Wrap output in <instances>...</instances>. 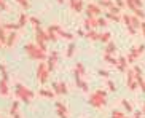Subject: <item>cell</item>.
Listing matches in <instances>:
<instances>
[{
	"label": "cell",
	"mask_w": 145,
	"mask_h": 118,
	"mask_svg": "<svg viewBox=\"0 0 145 118\" xmlns=\"http://www.w3.org/2000/svg\"><path fill=\"white\" fill-rule=\"evenodd\" d=\"M29 19H30V18L27 16L26 13H21V14H19V19H18V22H16L18 27H19V29H21V27H24V26L27 24V21H29Z\"/></svg>",
	"instance_id": "2e32d148"
},
{
	"label": "cell",
	"mask_w": 145,
	"mask_h": 118,
	"mask_svg": "<svg viewBox=\"0 0 145 118\" xmlns=\"http://www.w3.org/2000/svg\"><path fill=\"white\" fill-rule=\"evenodd\" d=\"M56 2H57V3H62V2H64V0H56Z\"/></svg>",
	"instance_id": "11a10c76"
},
{
	"label": "cell",
	"mask_w": 145,
	"mask_h": 118,
	"mask_svg": "<svg viewBox=\"0 0 145 118\" xmlns=\"http://www.w3.org/2000/svg\"><path fill=\"white\" fill-rule=\"evenodd\" d=\"M107 88H108V91H113V93H115L116 91V85L113 83L112 80H107Z\"/></svg>",
	"instance_id": "8d00e7d4"
},
{
	"label": "cell",
	"mask_w": 145,
	"mask_h": 118,
	"mask_svg": "<svg viewBox=\"0 0 145 118\" xmlns=\"http://www.w3.org/2000/svg\"><path fill=\"white\" fill-rule=\"evenodd\" d=\"M134 14H136L139 19H145V11H144L142 8H137L136 11H134Z\"/></svg>",
	"instance_id": "d590c367"
},
{
	"label": "cell",
	"mask_w": 145,
	"mask_h": 118,
	"mask_svg": "<svg viewBox=\"0 0 145 118\" xmlns=\"http://www.w3.org/2000/svg\"><path fill=\"white\" fill-rule=\"evenodd\" d=\"M18 109H19V101H14L13 104H11V109H10V115L14 117V115L18 113Z\"/></svg>",
	"instance_id": "83f0119b"
},
{
	"label": "cell",
	"mask_w": 145,
	"mask_h": 118,
	"mask_svg": "<svg viewBox=\"0 0 145 118\" xmlns=\"http://www.w3.org/2000/svg\"><path fill=\"white\" fill-rule=\"evenodd\" d=\"M99 16H102V8L97 3H88L86 18H99Z\"/></svg>",
	"instance_id": "8992f818"
},
{
	"label": "cell",
	"mask_w": 145,
	"mask_h": 118,
	"mask_svg": "<svg viewBox=\"0 0 145 118\" xmlns=\"http://www.w3.org/2000/svg\"><path fill=\"white\" fill-rule=\"evenodd\" d=\"M126 29H128V32H129V34H131V35H136V34H137V29H134L132 26H128Z\"/></svg>",
	"instance_id": "ee69618b"
},
{
	"label": "cell",
	"mask_w": 145,
	"mask_h": 118,
	"mask_svg": "<svg viewBox=\"0 0 145 118\" xmlns=\"http://www.w3.org/2000/svg\"><path fill=\"white\" fill-rule=\"evenodd\" d=\"M132 70H134V73H136V77L142 75V69L139 67V66H132Z\"/></svg>",
	"instance_id": "ab89813d"
},
{
	"label": "cell",
	"mask_w": 145,
	"mask_h": 118,
	"mask_svg": "<svg viewBox=\"0 0 145 118\" xmlns=\"http://www.w3.org/2000/svg\"><path fill=\"white\" fill-rule=\"evenodd\" d=\"M110 13H115V14H120V13H121V8H118L116 5H113V7L110 8Z\"/></svg>",
	"instance_id": "7bdbcfd3"
},
{
	"label": "cell",
	"mask_w": 145,
	"mask_h": 118,
	"mask_svg": "<svg viewBox=\"0 0 145 118\" xmlns=\"http://www.w3.org/2000/svg\"><path fill=\"white\" fill-rule=\"evenodd\" d=\"M107 97V91H104V89H97V91H94L93 94L89 96V106L96 107V109H101V107H104L107 104L105 101Z\"/></svg>",
	"instance_id": "7a4b0ae2"
},
{
	"label": "cell",
	"mask_w": 145,
	"mask_h": 118,
	"mask_svg": "<svg viewBox=\"0 0 145 118\" xmlns=\"http://www.w3.org/2000/svg\"><path fill=\"white\" fill-rule=\"evenodd\" d=\"M10 93V89H8V83H7V80H0V94H3V96H7V94Z\"/></svg>",
	"instance_id": "d6986e66"
},
{
	"label": "cell",
	"mask_w": 145,
	"mask_h": 118,
	"mask_svg": "<svg viewBox=\"0 0 145 118\" xmlns=\"http://www.w3.org/2000/svg\"><path fill=\"white\" fill-rule=\"evenodd\" d=\"M57 37H62V38H65V40H73V35L65 32V30H59V32H57Z\"/></svg>",
	"instance_id": "f546056e"
},
{
	"label": "cell",
	"mask_w": 145,
	"mask_h": 118,
	"mask_svg": "<svg viewBox=\"0 0 145 118\" xmlns=\"http://www.w3.org/2000/svg\"><path fill=\"white\" fill-rule=\"evenodd\" d=\"M128 59L124 58V56H120L118 58V64H116V69H118L120 72H126V69H128Z\"/></svg>",
	"instance_id": "5bb4252c"
},
{
	"label": "cell",
	"mask_w": 145,
	"mask_h": 118,
	"mask_svg": "<svg viewBox=\"0 0 145 118\" xmlns=\"http://www.w3.org/2000/svg\"><path fill=\"white\" fill-rule=\"evenodd\" d=\"M104 61L108 62V64H112V66H116V64H118V59L113 58L112 54H104Z\"/></svg>",
	"instance_id": "cb8c5ba5"
},
{
	"label": "cell",
	"mask_w": 145,
	"mask_h": 118,
	"mask_svg": "<svg viewBox=\"0 0 145 118\" xmlns=\"http://www.w3.org/2000/svg\"><path fill=\"white\" fill-rule=\"evenodd\" d=\"M115 3L118 8H123V7H126V3H124V0H115Z\"/></svg>",
	"instance_id": "f6af8a7d"
},
{
	"label": "cell",
	"mask_w": 145,
	"mask_h": 118,
	"mask_svg": "<svg viewBox=\"0 0 145 118\" xmlns=\"http://www.w3.org/2000/svg\"><path fill=\"white\" fill-rule=\"evenodd\" d=\"M35 75H37V80L40 81L42 85H45L50 78V70H48V66L46 62H40L39 67H37V72H35Z\"/></svg>",
	"instance_id": "277c9868"
},
{
	"label": "cell",
	"mask_w": 145,
	"mask_h": 118,
	"mask_svg": "<svg viewBox=\"0 0 145 118\" xmlns=\"http://www.w3.org/2000/svg\"><path fill=\"white\" fill-rule=\"evenodd\" d=\"M0 10H7V3H5V0H0Z\"/></svg>",
	"instance_id": "7dc6e473"
},
{
	"label": "cell",
	"mask_w": 145,
	"mask_h": 118,
	"mask_svg": "<svg viewBox=\"0 0 145 118\" xmlns=\"http://www.w3.org/2000/svg\"><path fill=\"white\" fill-rule=\"evenodd\" d=\"M57 58H59V53H57L56 50H53L51 53H50V58H48V61H46V66H48V70H50V72L54 69L56 62H57Z\"/></svg>",
	"instance_id": "52a82bcc"
},
{
	"label": "cell",
	"mask_w": 145,
	"mask_h": 118,
	"mask_svg": "<svg viewBox=\"0 0 145 118\" xmlns=\"http://www.w3.org/2000/svg\"><path fill=\"white\" fill-rule=\"evenodd\" d=\"M124 117H126V113L121 112V110H113L112 112V118H124Z\"/></svg>",
	"instance_id": "e575fe53"
},
{
	"label": "cell",
	"mask_w": 145,
	"mask_h": 118,
	"mask_svg": "<svg viewBox=\"0 0 145 118\" xmlns=\"http://www.w3.org/2000/svg\"><path fill=\"white\" fill-rule=\"evenodd\" d=\"M35 43H37V45H39L43 51H46V40H45V38H42L40 35H37V34H35Z\"/></svg>",
	"instance_id": "ffe728a7"
},
{
	"label": "cell",
	"mask_w": 145,
	"mask_h": 118,
	"mask_svg": "<svg viewBox=\"0 0 145 118\" xmlns=\"http://www.w3.org/2000/svg\"><path fill=\"white\" fill-rule=\"evenodd\" d=\"M124 118H128V117H124Z\"/></svg>",
	"instance_id": "6f0895ef"
},
{
	"label": "cell",
	"mask_w": 145,
	"mask_h": 118,
	"mask_svg": "<svg viewBox=\"0 0 145 118\" xmlns=\"http://www.w3.org/2000/svg\"><path fill=\"white\" fill-rule=\"evenodd\" d=\"M105 26H107V21H105V18L99 16V18H97V27H105Z\"/></svg>",
	"instance_id": "74e56055"
},
{
	"label": "cell",
	"mask_w": 145,
	"mask_h": 118,
	"mask_svg": "<svg viewBox=\"0 0 145 118\" xmlns=\"http://www.w3.org/2000/svg\"><path fill=\"white\" fill-rule=\"evenodd\" d=\"M110 37H112V34H110V32H104V34H101L99 40H101L102 43H108V42H112V40H110Z\"/></svg>",
	"instance_id": "4316f807"
},
{
	"label": "cell",
	"mask_w": 145,
	"mask_h": 118,
	"mask_svg": "<svg viewBox=\"0 0 145 118\" xmlns=\"http://www.w3.org/2000/svg\"><path fill=\"white\" fill-rule=\"evenodd\" d=\"M48 40H51V42H56V40H57V34H56L54 30H51L50 29V27H48Z\"/></svg>",
	"instance_id": "4dcf8cb0"
},
{
	"label": "cell",
	"mask_w": 145,
	"mask_h": 118,
	"mask_svg": "<svg viewBox=\"0 0 145 118\" xmlns=\"http://www.w3.org/2000/svg\"><path fill=\"white\" fill-rule=\"evenodd\" d=\"M129 19H131V26L134 27V29H140V26H142V21L139 19V18L136 16V14H132V16H129Z\"/></svg>",
	"instance_id": "ac0fdd59"
},
{
	"label": "cell",
	"mask_w": 145,
	"mask_h": 118,
	"mask_svg": "<svg viewBox=\"0 0 145 118\" xmlns=\"http://www.w3.org/2000/svg\"><path fill=\"white\" fill-rule=\"evenodd\" d=\"M24 50H26L27 56L30 59H37V61H45L46 59V51H43L37 43H32V42L26 43Z\"/></svg>",
	"instance_id": "6da1fadb"
},
{
	"label": "cell",
	"mask_w": 145,
	"mask_h": 118,
	"mask_svg": "<svg viewBox=\"0 0 145 118\" xmlns=\"http://www.w3.org/2000/svg\"><path fill=\"white\" fill-rule=\"evenodd\" d=\"M115 51H116V45L113 42H108L107 43V47H105V54H115Z\"/></svg>",
	"instance_id": "44dd1931"
},
{
	"label": "cell",
	"mask_w": 145,
	"mask_h": 118,
	"mask_svg": "<svg viewBox=\"0 0 145 118\" xmlns=\"http://www.w3.org/2000/svg\"><path fill=\"white\" fill-rule=\"evenodd\" d=\"M53 91H54L56 94H67V85L64 83V81H54L53 83Z\"/></svg>",
	"instance_id": "9c48e42d"
},
{
	"label": "cell",
	"mask_w": 145,
	"mask_h": 118,
	"mask_svg": "<svg viewBox=\"0 0 145 118\" xmlns=\"http://www.w3.org/2000/svg\"><path fill=\"white\" fill-rule=\"evenodd\" d=\"M56 113L59 115L61 118H69L67 117V109L62 102H56Z\"/></svg>",
	"instance_id": "4fadbf2b"
},
{
	"label": "cell",
	"mask_w": 145,
	"mask_h": 118,
	"mask_svg": "<svg viewBox=\"0 0 145 118\" xmlns=\"http://www.w3.org/2000/svg\"><path fill=\"white\" fill-rule=\"evenodd\" d=\"M39 94H40V96H43V97H48V99H53V97L56 96V93L53 91V89H45V88L40 89Z\"/></svg>",
	"instance_id": "e0dca14e"
},
{
	"label": "cell",
	"mask_w": 145,
	"mask_h": 118,
	"mask_svg": "<svg viewBox=\"0 0 145 118\" xmlns=\"http://www.w3.org/2000/svg\"><path fill=\"white\" fill-rule=\"evenodd\" d=\"M134 118H142V112H140V110H137L136 113H134Z\"/></svg>",
	"instance_id": "c3c4849f"
},
{
	"label": "cell",
	"mask_w": 145,
	"mask_h": 118,
	"mask_svg": "<svg viewBox=\"0 0 145 118\" xmlns=\"http://www.w3.org/2000/svg\"><path fill=\"white\" fill-rule=\"evenodd\" d=\"M16 37H18V34H16V30L14 32H10L8 34V37H7V45L5 47H8V48H11L14 45V42H16Z\"/></svg>",
	"instance_id": "9a60e30c"
},
{
	"label": "cell",
	"mask_w": 145,
	"mask_h": 118,
	"mask_svg": "<svg viewBox=\"0 0 145 118\" xmlns=\"http://www.w3.org/2000/svg\"><path fill=\"white\" fill-rule=\"evenodd\" d=\"M16 2H18V3H19V5H22V7H24V8H29V0H16Z\"/></svg>",
	"instance_id": "b9f144b4"
},
{
	"label": "cell",
	"mask_w": 145,
	"mask_h": 118,
	"mask_svg": "<svg viewBox=\"0 0 145 118\" xmlns=\"http://www.w3.org/2000/svg\"><path fill=\"white\" fill-rule=\"evenodd\" d=\"M99 7H101V8H108L110 10L112 7H113V2H110V0H99Z\"/></svg>",
	"instance_id": "484cf974"
},
{
	"label": "cell",
	"mask_w": 145,
	"mask_h": 118,
	"mask_svg": "<svg viewBox=\"0 0 145 118\" xmlns=\"http://www.w3.org/2000/svg\"><path fill=\"white\" fill-rule=\"evenodd\" d=\"M144 50H145V45H139V47H137V45H134V47L131 48V51H129V53H131L132 58H134V59L137 61V58H139V56H142Z\"/></svg>",
	"instance_id": "30bf717a"
},
{
	"label": "cell",
	"mask_w": 145,
	"mask_h": 118,
	"mask_svg": "<svg viewBox=\"0 0 145 118\" xmlns=\"http://www.w3.org/2000/svg\"><path fill=\"white\" fill-rule=\"evenodd\" d=\"M142 113H145V101H144V107H142Z\"/></svg>",
	"instance_id": "f5cc1de1"
},
{
	"label": "cell",
	"mask_w": 145,
	"mask_h": 118,
	"mask_svg": "<svg viewBox=\"0 0 145 118\" xmlns=\"http://www.w3.org/2000/svg\"><path fill=\"white\" fill-rule=\"evenodd\" d=\"M73 51H75V43L70 42V43H69V47H67V58H72Z\"/></svg>",
	"instance_id": "1f68e13d"
},
{
	"label": "cell",
	"mask_w": 145,
	"mask_h": 118,
	"mask_svg": "<svg viewBox=\"0 0 145 118\" xmlns=\"http://www.w3.org/2000/svg\"><path fill=\"white\" fill-rule=\"evenodd\" d=\"M73 70L78 72V73L83 77V75H85V66H83V62H77V64H75V69H73Z\"/></svg>",
	"instance_id": "f1b7e54d"
},
{
	"label": "cell",
	"mask_w": 145,
	"mask_h": 118,
	"mask_svg": "<svg viewBox=\"0 0 145 118\" xmlns=\"http://www.w3.org/2000/svg\"><path fill=\"white\" fill-rule=\"evenodd\" d=\"M110 2H112V0H110Z\"/></svg>",
	"instance_id": "680465c9"
},
{
	"label": "cell",
	"mask_w": 145,
	"mask_h": 118,
	"mask_svg": "<svg viewBox=\"0 0 145 118\" xmlns=\"http://www.w3.org/2000/svg\"><path fill=\"white\" fill-rule=\"evenodd\" d=\"M0 70H2V75H3V73H7V67H5L3 64H0Z\"/></svg>",
	"instance_id": "681fc988"
},
{
	"label": "cell",
	"mask_w": 145,
	"mask_h": 118,
	"mask_svg": "<svg viewBox=\"0 0 145 118\" xmlns=\"http://www.w3.org/2000/svg\"><path fill=\"white\" fill-rule=\"evenodd\" d=\"M126 85H128V88L131 91H136L139 88V83L136 80V73H134L132 69H128V72H126Z\"/></svg>",
	"instance_id": "5b68a950"
},
{
	"label": "cell",
	"mask_w": 145,
	"mask_h": 118,
	"mask_svg": "<svg viewBox=\"0 0 145 118\" xmlns=\"http://www.w3.org/2000/svg\"><path fill=\"white\" fill-rule=\"evenodd\" d=\"M30 22L34 24V27H39V26L42 24V22H40V19H39V18H35V16H32V18H30Z\"/></svg>",
	"instance_id": "f35d334b"
},
{
	"label": "cell",
	"mask_w": 145,
	"mask_h": 118,
	"mask_svg": "<svg viewBox=\"0 0 145 118\" xmlns=\"http://www.w3.org/2000/svg\"><path fill=\"white\" fill-rule=\"evenodd\" d=\"M13 118H21V115H19V113H16V115H14Z\"/></svg>",
	"instance_id": "db71d44e"
},
{
	"label": "cell",
	"mask_w": 145,
	"mask_h": 118,
	"mask_svg": "<svg viewBox=\"0 0 145 118\" xmlns=\"http://www.w3.org/2000/svg\"><path fill=\"white\" fill-rule=\"evenodd\" d=\"M0 48H2V42H0Z\"/></svg>",
	"instance_id": "9f6ffc18"
},
{
	"label": "cell",
	"mask_w": 145,
	"mask_h": 118,
	"mask_svg": "<svg viewBox=\"0 0 145 118\" xmlns=\"http://www.w3.org/2000/svg\"><path fill=\"white\" fill-rule=\"evenodd\" d=\"M126 59H128V62H129V64H134V62H136V59L132 58V54H131V53H128V56H126Z\"/></svg>",
	"instance_id": "bcb514c9"
},
{
	"label": "cell",
	"mask_w": 145,
	"mask_h": 118,
	"mask_svg": "<svg viewBox=\"0 0 145 118\" xmlns=\"http://www.w3.org/2000/svg\"><path fill=\"white\" fill-rule=\"evenodd\" d=\"M69 3H70V8L75 13H81V10H83V0H69Z\"/></svg>",
	"instance_id": "8fae6325"
},
{
	"label": "cell",
	"mask_w": 145,
	"mask_h": 118,
	"mask_svg": "<svg viewBox=\"0 0 145 118\" xmlns=\"http://www.w3.org/2000/svg\"><path fill=\"white\" fill-rule=\"evenodd\" d=\"M86 38H89V40H99V37H101V34H97V32H96V30H88V32H86V35H85Z\"/></svg>",
	"instance_id": "603a6c76"
},
{
	"label": "cell",
	"mask_w": 145,
	"mask_h": 118,
	"mask_svg": "<svg viewBox=\"0 0 145 118\" xmlns=\"http://www.w3.org/2000/svg\"><path fill=\"white\" fill-rule=\"evenodd\" d=\"M73 77H75V83H77V86L78 88L81 89V91H85V93H88V83H86L85 80H83V78H81V75L80 73H78V72H75L73 70Z\"/></svg>",
	"instance_id": "ba28073f"
},
{
	"label": "cell",
	"mask_w": 145,
	"mask_h": 118,
	"mask_svg": "<svg viewBox=\"0 0 145 118\" xmlns=\"http://www.w3.org/2000/svg\"><path fill=\"white\" fill-rule=\"evenodd\" d=\"M99 75H101V77H104V78H107V80H108V77H110V73H108L107 70H102V69H99Z\"/></svg>",
	"instance_id": "60d3db41"
},
{
	"label": "cell",
	"mask_w": 145,
	"mask_h": 118,
	"mask_svg": "<svg viewBox=\"0 0 145 118\" xmlns=\"http://www.w3.org/2000/svg\"><path fill=\"white\" fill-rule=\"evenodd\" d=\"M132 2H134V3L139 7V8H142V0H132Z\"/></svg>",
	"instance_id": "f907efd6"
},
{
	"label": "cell",
	"mask_w": 145,
	"mask_h": 118,
	"mask_svg": "<svg viewBox=\"0 0 145 118\" xmlns=\"http://www.w3.org/2000/svg\"><path fill=\"white\" fill-rule=\"evenodd\" d=\"M94 27H97V18H86V19H85V29H86V32H88V30H93Z\"/></svg>",
	"instance_id": "7c38bea8"
},
{
	"label": "cell",
	"mask_w": 145,
	"mask_h": 118,
	"mask_svg": "<svg viewBox=\"0 0 145 118\" xmlns=\"http://www.w3.org/2000/svg\"><path fill=\"white\" fill-rule=\"evenodd\" d=\"M121 106L126 109V112H128V113H131V112H132V106L129 104L128 101H126V99H121Z\"/></svg>",
	"instance_id": "836d02e7"
},
{
	"label": "cell",
	"mask_w": 145,
	"mask_h": 118,
	"mask_svg": "<svg viewBox=\"0 0 145 118\" xmlns=\"http://www.w3.org/2000/svg\"><path fill=\"white\" fill-rule=\"evenodd\" d=\"M3 29L7 30V32H14V30H18L19 27H18V24H13V22H5Z\"/></svg>",
	"instance_id": "7402d4cb"
},
{
	"label": "cell",
	"mask_w": 145,
	"mask_h": 118,
	"mask_svg": "<svg viewBox=\"0 0 145 118\" xmlns=\"http://www.w3.org/2000/svg\"><path fill=\"white\" fill-rule=\"evenodd\" d=\"M105 16L108 18V19H112V21H115V22H120L123 18H121V14H115V13H105Z\"/></svg>",
	"instance_id": "d4e9b609"
},
{
	"label": "cell",
	"mask_w": 145,
	"mask_h": 118,
	"mask_svg": "<svg viewBox=\"0 0 145 118\" xmlns=\"http://www.w3.org/2000/svg\"><path fill=\"white\" fill-rule=\"evenodd\" d=\"M14 91H16V96L19 97V101H24L26 104H29L30 101H32V97H34V93L30 91L27 86H24V85L21 83H16V86H14Z\"/></svg>",
	"instance_id": "3957f363"
},
{
	"label": "cell",
	"mask_w": 145,
	"mask_h": 118,
	"mask_svg": "<svg viewBox=\"0 0 145 118\" xmlns=\"http://www.w3.org/2000/svg\"><path fill=\"white\" fill-rule=\"evenodd\" d=\"M140 29H142V34H144V38H145V21H142V26H140Z\"/></svg>",
	"instance_id": "816d5d0a"
},
{
	"label": "cell",
	"mask_w": 145,
	"mask_h": 118,
	"mask_svg": "<svg viewBox=\"0 0 145 118\" xmlns=\"http://www.w3.org/2000/svg\"><path fill=\"white\" fill-rule=\"evenodd\" d=\"M124 3H126V7H128V8L131 10V11H136V10L139 8V7H137V5L134 3V2H132V0H124Z\"/></svg>",
	"instance_id": "d6a6232c"
}]
</instances>
